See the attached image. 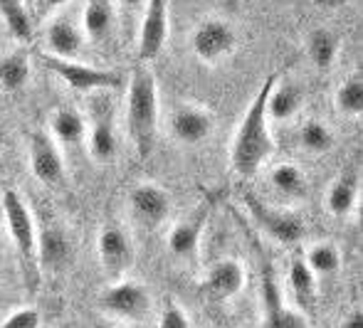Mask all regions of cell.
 <instances>
[{"instance_id":"cell-1","label":"cell","mask_w":363,"mask_h":328,"mask_svg":"<svg viewBox=\"0 0 363 328\" xmlns=\"http://www.w3.org/2000/svg\"><path fill=\"white\" fill-rule=\"evenodd\" d=\"M279 72H272L262 86L257 89L255 99L250 101L247 111H245L242 121H240L238 131L233 136V146H230V166L240 178H252L259 173V168L274 156V138L269 129L267 119V99L272 86L277 84Z\"/></svg>"},{"instance_id":"cell-2","label":"cell","mask_w":363,"mask_h":328,"mask_svg":"<svg viewBox=\"0 0 363 328\" xmlns=\"http://www.w3.org/2000/svg\"><path fill=\"white\" fill-rule=\"evenodd\" d=\"M158 126V84L148 67H139L129 81L126 96V129L136 153L146 158L156 143Z\"/></svg>"},{"instance_id":"cell-3","label":"cell","mask_w":363,"mask_h":328,"mask_svg":"<svg viewBox=\"0 0 363 328\" xmlns=\"http://www.w3.org/2000/svg\"><path fill=\"white\" fill-rule=\"evenodd\" d=\"M0 208H3L5 227H8V234L13 239L15 249H18L20 264H23L25 286H28V291H35L40 284L38 227H35V217L18 191H5L3 198H0Z\"/></svg>"},{"instance_id":"cell-4","label":"cell","mask_w":363,"mask_h":328,"mask_svg":"<svg viewBox=\"0 0 363 328\" xmlns=\"http://www.w3.org/2000/svg\"><path fill=\"white\" fill-rule=\"evenodd\" d=\"M43 64L52 72L57 79H62L69 89L77 91H99V89H116L124 84V77L114 69H99V67L82 64L77 60H57L50 55H40Z\"/></svg>"},{"instance_id":"cell-5","label":"cell","mask_w":363,"mask_h":328,"mask_svg":"<svg viewBox=\"0 0 363 328\" xmlns=\"http://www.w3.org/2000/svg\"><path fill=\"white\" fill-rule=\"evenodd\" d=\"M238 47V33L220 18H208L196 25L191 35V50L201 62L216 64L228 60Z\"/></svg>"},{"instance_id":"cell-6","label":"cell","mask_w":363,"mask_h":328,"mask_svg":"<svg viewBox=\"0 0 363 328\" xmlns=\"http://www.w3.org/2000/svg\"><path fill=\"white\" fill-rule=\"evenodd\" d=\"M99 306L124 321H144L151 311V294L139 281L119 279L99 294Z\"/></svg>"},{"instance_id":"cell-7","label":"cell","mask_w":363,"mask_h":328,"mask_svg":"<svg viewBox=\"0 0 363 328\" xmlns=\"http://www.w3.org/2000/svg\"><path fill=\"white\" fill-rule=\"evenodd\" d=\"M245 205H247L252 220L259 225V230H262L264 234H269L274 242L284 244V247H291V244H296L304 237V222H301L296 215L269 208L267 203H262V200L257 196H252V193L245 196Z\"/></svg>"},{"instance_id":"cell-8","label":"cell","mask_w":363,"mask_h":328,"mask_svg":"<svg viewBox=\"0 0 363 328\" xmlns=\"http://www.w3.org/2000/svg\"><path fill=\"white\" fill-rule=\"evenodd\" d=\"M168 8L166 0H148L144 5V18L139 25V60L141 62H153L166 47L168 40Z\"/></svg>"},{"instance_id":"cell-9","label":"cell","mask_w":363,"mask_h":328,"mask_svg":"<svg viewBox=\"0 0 363 328\" xmlns=\"http://www.w3.org/2000/svg\"><path fill=\"white\" fill-rule=\"evenodd\" d=\"M96 254H99V262L106 274L121 279L134 266L136 249L126 230L116 227V225H106L96 239Z\"/></svg>"},{"instance_id":"cell-10","label":"cell","mask_w":363,"mask_h":328,"mask_svg":"<svg viewBox=\"0 0 363 328\" xmlns=\"http://www.w3.org/2000/svg\"><path fill=\"white\" fill-rule=\"evenodd\" d=\"M211 215H213V200L206 198L203 203H198V208L188 217H183L171 230V234H168V249H171V254H176L178 259L196 257L198 249H201L203 230H206Z\"/></svg>"},{"instance_id":"cell-11","label":"cell","mask_w":363,"mask_h":328,"mask_svg":"<svg viewBox=\"0 0 363 328\" xmlns=\"http://www.w3.org/2000/svg\"><path fill=\"white\" fill-rule=\"evenodd\" d=\"M30 168L43 186L57 188L65 183V158L55 138L45 131H35L30 138Z\"/></svg>"},{"instance_id":"cell-12","label":"cell","mask_w":363,"mask_h":328,"mask_svg":"<svg viewBox=\"0 0 363 328\" xmlns=\"http://www.w3.org/2000/svg\"><path fill=\"white\" fill-rule=\"evenodd\" d=\"M262 299H264V328H309L304 311L289 309L282 299V291L274 279L272 264L262 269Z\"/></svg>"},{"instance_id":"cell-13","label":"cell","mask_w":363,"mask_h":328,"mask_svg":"<svg viewBox=\"0 0 363 328\" xmlns=\"http://www.w3.org/2000/svg\"><path fill=\"white\" fill-rule=\"evenodd\" d=\"M216 131V114L203 106L181 104L171 114V133L183 146H198L206 143Z\"/></svg>"},{"instance_id":"cell-14","label":"cell","mask_w":363,"mask_h":328,"mask_svg":"<svg viewBox=\"0 0 363 328\" xmlns=\"http://www.w3.org/2000/svg\"><path fill=\"white\" fill-rule=\"evenodd\" d=\"M129 205L134 217L146 227H158L161 222H166L173 208L171 196L156 183H139L129 193Z\"/></svg>"},{"instance_id":"cell-15","label":"cell","mask_w":363,"mask_h":328,"mask_svg":"<svg viewBox=\"0 0 363 328\" xmlns=\"http://www.w3.org/2000/svg\"><path fill=\"white\" fill-rule=\"evenodd\" d=\"M245 284H247V274L238 259H220L206 274V291L218 301L235 299L245 289Z\"/></svg>"},{"instance_id":"cell-16","label":"cell","mask_w":363,"mask_h":328,"mask_svg":"<svg viewBox=\"0 0 363 328\" xmlns=\"http://www.w3.org/2000/svg\"><path fill=\"white\" fill-rule=\"evenodd\" d=\"M45 43H48L50 57L74 60V57H79L82 47H84V33H82V28L77 23H72V20L57 18L48 25Z\"/></svg>"},{"instance_id":"cell-17","label":"cell","mask_w":363,"mask_h":328,"mask_svg":"<svg viewBox=\"0 0 363 328\" xmlns=\"http://www.w3.org/2000/svg\"><path fill=\"white\" fill-rule=\"evenodd\" d=\"M72 259L69 239L60 230H43L38 232V266L40 271H62Z\"/></svg>"},{"instance_id":"cell-18","label":"cell","mask_w":363,"mask_h":328,"mask_svg":"<svg viewBox=\"0 0 363 328\" xmlns=\"http://www.w3.org/2000/svg\"><path fill=\"white\" fill-rule=\"evenodd\" d=\"M359 203V176L354 171H346L331 183L326 193V210L334 217H349Z\"/></svg>"},{"instance_id":"cell-19","label":"cell","mask_w":363,"mask_h":328,"mask_svg":"<svg viewBox=\"0 0 363 328\" xmlns=\"http://www.w3.org/2000/svg\"><path fill=\"white\" fill-rule=\"evenodd\" d=\"M119 5L109 0H91L82 8V33L91 40H104L114 30Z\"/></svg>"},{"instance_id":"cell-20","label":"cell","mask_w":363,"mask_h":328,"mask_svg":"<svg viewBox=\"0 0 363 328\" xmlns=\"http://www.w3.org/2000/svg\"><path fill=\"white\" fill-rule=\"evenodd\" d=\"M0 20L15 43H30L35 35V23L30 5L23 0H0Z\"/></svg>"},{"instance_id":"cell-21","label":"cell","mask_w":363,"mask_h":328,"mask_svg":"<svg viewBox=\"0 0 363 328\" xmlns=\"http://www.w3.org/2000/svg\"><path fill=\"white\" fill-rule=\"evenodd\" d=\"M301 89L291 81L277 79L267 99V119L269 121H289L301 109Z\"/></svg>"},{"instance_id":"cell-22","label":"cell","mask_w":363,"mask_h":328,"mask_svg":"<svg viewBox=\"0 0 363 328\" xmlns=\"http://www.w3.org/2000/svg\"><path fill=\"white\" fill-rule=\"evenodd\" d=\"M269 183L279 196L289 198V200H304L309 193V181L301 173L299 166L294 163H277V166L269 171Z\"/></svg>"},{"instance_id":"cell-23","label":"cell","mask_w":363,"mask_h":328,"mask_svg":"<svg viewBox=\"0 0 363 328\" xmlns=\"http://www.w3.org/2000/svg\"><path fill=\"white\" fill-rule=\"evenodd\" d=\"M50 129H52V136L62 143H69V146H77L86 138V121L84 116L79 114L72 106H62V109L52 111L50 116Z\"/></svg>"},{"instance_id":"cell-24","label":"cell","mask_w":363,"mask_h":328,"mask_svg":"<svg viewBox=\"0 0 363 328\" xmlns=\"http://www.w3.org/2000/svg\"><path fill=\"white\" fill-rule=\"evenodd\" d=\"M306 50H309V57L319 69H329L334 67L336 57H339V50H341V40L336 38L331 30L326 28H316L309 33L306 38Z\"/></svg>"},{"instance_id":"cell-25","label":"cell","mask_w":363,"mask_h":328,"mask_svg":"<svg viewBox=\"0 0 363 328\" xmlns=\"http://www.w3.org/2000/svg\"><path fill=\"white\" fill-rule=\"evenodd\" d=\"M30 81L28 52H13L0 60V86L5 91H20Z\"/></svg>"},{"instance_id":"cell-26","label":"cell","mask_w":363,"mask_h":328,"mask_svg":"<svg viewBox=\"0 0 363 328\" xmlns=\"http://www.w3.org/2000/svg\"><path fill=\"white\" fill-rule=\"evenodd\" d=\"M86 141H89V153L94 161L109 163L116 158V131L111 121L99 119L89 131H86Z\"/></svg>"},{"instance_id":"cell-27","label":"cell","mask_w":363,"mask_h":328,"mask_svg":"<svg viewBox=\"0 0 363 328\" xmlns=\"http://www.w3.org/2000/svg\"><path fill=\"white\" fill-rule=\"evenodd\" d=\"M334 104L339 109V114L351 116V119L363 114V79L359 74L341 81V86L334 94Z\"/></svg>"},{"instance_id":"cell-28","label":"cell","mask_w":363,"mask_h":328,"mask_svg":"<svg viewBox=\"0 0 363 328\" xmlns=\"http://www.w3.org/2000/svg\"><path fill=\"white\" fill-rule=\"evenodd\" d=\"M306 266L314 271V276L336 274L341 269V252L334 242H316L306 252Z\"/></svg>"},{"instance_id":"cell-29","label":"cell","mask_w":363,"mask_h":328,"mask_svg":"<svg viewBox=\"0 0 363 328\" xmlns=\"http://www.w3.org/2000/svg\"><path fill=\"white\" fill-rule=\"evenodd\" d=\"M289 284H291V291L296 294V299L301 304H311L314 301V294H316V276L314 271L306 266L304 257H294L289 264Z\"/></svg>"},{"instance_id":"cell-30","label":"cell","mask_w":363,"mask_h":328,"mask_svg":"<svg viewBox=\"0 0 363 328\" xmlns=\"http://www.w3.org/2000/svg\"><path fill=\"white\" fill-rule=\"evenodd\" d=\"M299 141L301 148L309 153H326L331 146H334V131L324 124V121H306L299 131Z\"/></svg>"},{"instance_id":"cell-31","label":"cell","mask_w":363,"mask_h":328,"mask_svg":"<svg viewBox=\"0 0 363 328\" xmlns=\"http://www.w3.org/2000/svg\"><path fill=\"white\" fill-rule=\"evenodd\" d=\"M40 326H43V316H40L38 309H30V306L15 309L0 324V328H40Z\"/></svg>"},{"instance_id":"cell-32","label":"cell","mask_w":363,"mask_h":328,"mask_svg":"<svg viewBox=\"0 0 363 328\" xmlns=\"http://www.w3.org/2000/svg\"><path fill=\"white\" fill-rule=\"evenodd\" d=\"M158 328H193V324L186 309H181L178 304H168L158 316Z\"/></svg>"},{"instance_id":"cell-33","label":"cell","mask_w":363,"mask_h":328,"mask_svg":"<svg viewBox=\"0 0 363 328\" xmlns=\"http://www.w3.org/2000/svg\"><path fill=\"white\" fill-rule=\"evenodd\" d=\"M344 328H363V314H361V311H354V314H349V319H346Z\"/></svg>"},{"instance_id":"cell-34","label":"cell","mask_w":363,"mask_h":328,"mask_svg":"<svg viewBox=\"0 0 363 328\" xmlns=\"http://www.w3.org/2000/svg\"><path fill=\"white\" fill-rule=\"evenodd\" d=\"M3 143H5V131H3V126H0V148H3Z\"/></svg>"},{"instance_id":"cell-35","label":"cell","mask_w":363,"mask_h":328,"mask_svg":"<svg viewBox=\"0 0 363 328\" xmlns=\"http://www.w3.org/2000/svg\"><path fill=\"white\" fill-rule=\"evenodd\" d=\"M0 301H3V294H0Z\"/></svg>"}]
</instances>
